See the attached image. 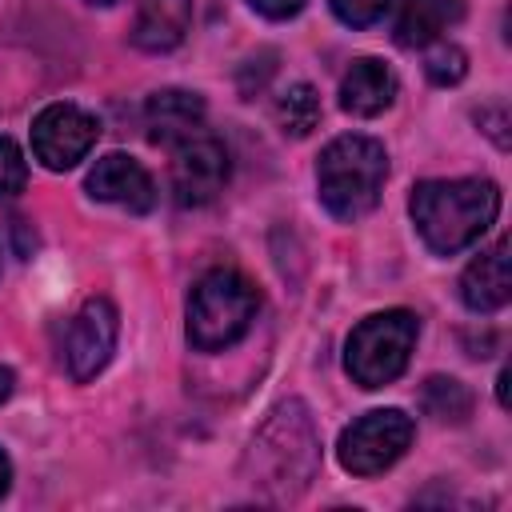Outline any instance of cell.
<instances>
[{
    "label": "cell",
    "instance_id": "obj_13",
    "mask_svg": "<svg viewBox=\"0 0 512 512\" xmlns=\"http://www.w3.org/2000/svg\"><path fill=\"white\" fill-rule=\"evenodd\" d=\"M392 100H396V72L376 56L352 60V68L340 80V108L352 116H380L384 108H392Z\"/></svg>",
    "mask_w": 512,
    "mask_h": 512
},
{
    "label": "cell",
    "instance_id": "obj_24",
    "mask_svg": "<svg viewBox=\"0 0 512 512\" xmlns=\"http://www.w3.org/2000/svg\"><path fill=\"white\" fill-rule=\"evenodd\" d=\"M88 4H100V8H108V4H120V0H88Z\"/></svg>",
    "mask_w": 512,
    "mask_h": 512
},
{
    "label": "cell",
    "instance_id": "obj_14",
    "mask_svg": "<svg viewBox=\"0 0 512 512\" xmlns=\"http://www.w3.org/2000/svg\"><path fill=\"white\" fill-rule=\"evenodd\" d=\"M460 20H464V0H400L392 36L400 48H428Z\"/></svg>",
    "mask_w": 512,
    "mask_h": 512
},
{
    "label": "cell",
    "instance_id": "obj_21",
    "mask_svg": "<svg viewBox=\"0 0 512 512\" xmlns=\"http://www.w3.org/2000/svg\"><path fill=\"white\" fill-rule=\"evenodd\" d=\"M248 4L268 20H288V16H296L304 8V0H248Z\"/></svg>",
    "mask_w": 512,
    "mask_h": 512
},
{
    "label": "cell",
    "instance_id": "obj_11",
    "mask_svg": "<svg viewBox=\"0 0 512 512\" xmlns=\"http://www.w3.org/2000/svg\"><path fill=\"white\" fill-rule=\"evenodd\" d=\"M512 296V276H508V240L500 236L496 244H488L460 276V300L464 308L488 316V312H500Z\"/></svg>",
    "mask_w": 512,
    "mask_h": 512
},
{
    "label": "cell",
    "instance_id": "obj_16",
    "mask_svg": "<svg viewBox=\"0 0 512 512\" xmlns=\"http://www.w3.org/2000/svg\"><path fill=\"white\" fill-rule=\"evenodd\" d=\"M276 120H280V132L284 136H296V140H304L316 124H320V96H316V88L312 84H292L280 100H276Z\"/></svg>",
    "mask_w": 512,
    "mask_h": 512
},
{
    "label": "cell",
    "instance_id": "obj_22",
    "mask_svg": "<svg viewBox=\"0 0 512 512\" xmlns=\"http://www.w3.org/2000/svg\"><path fill=\"white\" fill-rule=\"evenodd\" d=\"M8 488H12V460H8L4 448H0V500L8 496Z\"/></svg>",
    "mask_w": 512,
    "mask_h": 512
},
{
    "label": "cell",
    "instance_id": "obj_19",
    "mask_svg": "<svg viewBox=\"0 0 512 512\" xmlns=\"http://www.w3.org/2000/svg\"><path fill=\"white\" fill-rule=\"evenodd\" d=\"M28 184V160L12 136H0V200L20 196Z\"/></svg>",
    "mask_w": 512,
    "mask_h": 512
},
{
    "label": "cell",
    "instance_id": "obj_23",
    "mask_svg": "<svg viewBox=\"0 0 512 512\" xmlns=\"http://www.w3.org/2000/svg\"><path fill=\"white\" fill-rule=\"evenodd\" d=\"M12 388H16V376H12V368H4V364H0V404L12 396Z\"/></svg>",
    "mask_w": 512,
    "mask_h": 512
},
{
    "label": "cell",
    "instance_id": "obj_3",
    "mask_svg": "<svg viewBox=\"0 0 512 512\" xmlns=\"http://www.w3.org/2000/svg\"><path fill=\"white\" fill-rule=\"evenodd\" d=\"M388 180V152L380 140L348 132L324 144L316 160V188L320 204L336 220H360L380 204Z\"/></svg>",
    "mask_w": 512,
    "mask_h": 512
},
{
    "label": "cell",
    "instance_id": "obj_18",
    "mask_svg": "<svg viewBox=\"0 0 512 512\" xmlns=\"http://www.w3.org/2000/svg\"><path fill=\"white\" fill-rule=\"evenodd\" d=\"M424 72H428V80H432V84H440V88L460 84V80H464V72H468V56H464V48H460V44L436 40V44L428 48V56H424Z\"/></svg>",
    "mask_w": 512,
    "mask_h": 512
},
{
    "label": "cell",
    "instance_id": "obj_2",
    "mask_svg": "<svg viewBox=\"0 0 512 512\" xmlns=\"http://www.w3.org/2000/svg\"><path fill=\"white\" fill-rule=\"evenodd\" d=\"M412 224L428 252L456 256L472 248L500 216V188L484 176L456 180H420L408 196Z\"/></svg>",
    "mask_w": 512,
    "mask_h": 512
},
{
    "label": "cell",
    "instance_id": "obj_5",
    "mask_svg": "<svg viewBox=\"0 0 512 512\" xmlns=\"http://www.w3.org/2000/svg\"><path fill=\"white\" fill-rule=\"evenodd\" d=\"M416 336H420V316L408 308H388V312L364 316L348 332V344H344V368H348L352 384L372 392V388L400 380L412 360Z\"/></svg>",
    "mask_w": 512,
    "mask_h": 512
},
{
    "label": "cell",
    "instance_id": "obj_15",
    "mask_svg": "<svg viewBox=\"0 0 512 512\" xmlns=\"http://www.w3.org/2000/svg\"><path fill=\"white\" fill-rule=\"evenodd\" d=\"M192 28V0H140L132 44L144 52H172Z\"/></svg>",
    "mask_w": 512,
    "mask_h": 512
},
{
    "label": "cell",
    "instance_id": "obj_9",
    "mask_svg": "<svg viewBox=\"0 0 512 512\" xmlns=\"http://www.w3.org/2000/svg\"><path fill=\"white\" fill-rule=\"evenodd\" d=\"M116 336H120V312L108 296H92L84 300V308L68 320L64 332V364L68 376L76 384H88L104 372V364L116 352Z\"/></svg>",
    "mask_w": 512,
    "mask_h": 512
},
{
    "label": "cell",
    "instance_id": "obj_17",
    "mask_svg": "<svg viewBox=\"0 0 512 512\" xmlns=\"http://www.w3.org/2000/svg\"><path fill=\"white\" fill-rule=\"evenodd\" d=\"M424 408L436 416V420H464L468 408H472V396L460 380L452 376H432L424 384Z\"/></svg>",
    "mask_w": 512,
    "mask_h": 512
},
{
    "label": "cell",
    "instance_id": "obj_1",
    "mask_svg": "<svg viewBox=\"0 0 512 512\" xmlns=\"http://www.w3.org/2000/svg\"><path fill=\"white\" fill-rule=\"evenodd\" d=\"M320 468V432L312 424V412L304 400H284L268 412V420L256 428L244 476L264 500H292L300 496Z\"/></svg>",
    "mask_w": 512,
    "mask_h": 512
},
{
    "label": "cell",
    "instance_id": "obj_10",
    "mask_svg": "<svg viewBox=\"0 0 512 512\" xmlns=\"http://www.w3.org/2000/svg\"><path fill=\"white\" fill-rule=\"evenodd\" d=\"M88 196L100 204H116L124 212H148L156 204V184L144 172L140 160L124 156V152H108L92 164L88 180H84Z\"/></svg>",
    "mask_w": 512,
    "mask_h": 512
},
{
    "label": "cell",
    "instance_id": "obj_7",
    "mask_svg": "<svg viewBox=\"0 0 512 512\" xmlns=\"http://www.w3.org/2000/svg\"><path fill=\"white\" fill-rule=\"evenodd\" d=\"M100 140V120L84 112L80 104H48L32 120V152L48 172H68L76 168Z\"/></svg>",
    "mask_w": 512,
    "mask_h": 512
},
{
    "label": "cell",
    "instance_id": "obj_4",
    "mask_svg": "<svg viewBox=\"0 0 512 512\" xmlns=\"http://www.w3.org/2000/svg\"><path fill=\"white\" fill-rule=\"evenodd\" d=\"M260 292L236 268L204 272L188 292V344L196 352H224L240 344L256 320Z\"/></svg>",
    "mask_w": 512,
    "mask_h": 512
},
{
    "label": "cell",
    "instance_id": "obj_12",
    "mask_svg": "<svg viewBox=\"0 0 512 512\" xmlns=\"http://www.w3.org/2000/svg\"><path fill=\"white\" fill-rule=\"evenodd\" d=\"M144 124H148L152 144L172 148V144L204 132V100L196 92H184V88H160L148 96Z\"/></svg>",
    "mask_w": 512,
    "mask_h": 512
},
{
    "label": "cell",
    "instance_id": "obj_8",
    "mask_svg": "<svg viewBox=\"0 0 512 512\" xmlns=\"http://www.w3.org/2000/svg\"><path fill=\"white\" fill-rule=\"evenodd\" d=\"M228 148L204 128L180 144H172V200L180 208L212 204L228 184Z\"/></svg>",
    "mask_w": 512,
    "mask_h": 512
},
{
    "label": "cell",
    "instance_id": "obj_20",
    "mask_svg": "<svg viewBox=\"0 0 512 512\" xmlns=\"http://www.w3.org/2000/svg\"><path fill=\"white\" fill-rule=\"evenodd\" d=\"M328 8L348 28H372L376 20H384V12L392 8V0H328Z\"/></svg>",
    "mask_w": 512,
    "mask_h": 512
},
{
    "label": "cell",
    "instance_id": "obj_6",
    "mask_svg": "<svg viewBox=\"0 0 512 512\" xmlns=\"http://www.w3.org/2000/svg\"><path fill=\"white\" fill-rule=\"evenodd\" d=\"M412 436H416V424H412V416L404 408H372V412H364L360 420H352L340 432L336 456H340L344 472L376 476V472L392 468L408 452Z\"/></svg>",
    "mask_w": 512,
    "mask_h": 512
}]
</instances>
